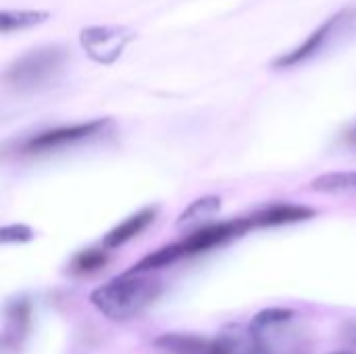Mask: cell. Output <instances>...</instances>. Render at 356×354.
Masks as SVG:
<instances>
[{
  "mask_svg": "<svg viewBox=\"0 0 356 354\" xmlns=\"http://www.w3.org/2000/svg\"><path fill=\"white\" fill-rule=\"evenodd\" d=\"M161 288L156 277L142 275V271H129L96 288L90 300L106 319L129 321L159 298Z\"/></svg>",
  "mask_w": 356,
  "mask_h": 354,
  "instance_id": "obj_1",
  "label": "cell"
},
{
  "mask_svg": "<svg viewBox=\"0 0 356 354\" xmlns=\"http://www.w3.org/2000/svg\"><path fill=\"white\" fill-rule=\"evenodd\" d=\"M69 65V50L50 44L27 50L19 58H15L6 71L4 81L17 92H38L52 88L65 73Z\"/></svg>",
  "mask_w": 356,
  "mask_h": 354,
  "instance_id": "obj_2",
  "label": "cell"
},
{
  "mask_svg": "<svg viewBox=\"0 0 356 354\" xmlns=\"http://www.w3.org/2000/svg\"><path fill=\"white\" fill-rule=\"evenodd\" d=\"M134 38L136 31L123 25H92L79 33L83 52L98 65H113Z\"/></svg>",
  "mask_w": 356,
  "mask_h": 354,
  "instance_id": "obj_3",
  "label": "cell"
},
{
  "mask_svg": "<svg viewBox=\"0 0 356 354\" xmlns=\"http://www.w3.org/2000/svg\"><path fill=\"white\" fill-rule=\"evenodd\" d=\"M353 21H356L355 8H344V10H340L338 15L330 17L319 29H315L300 46H296L294 50H290V52L282 54L280 58H275V61H273V67H277V69H290V67H296V65H300V63H307L309 58L317 56V54L325 48V44H327V42H330L346 23H353Z\"/></svg>",
  "mask_w": 356,
  "mask_h": 354,
  "instance_id": "obj_4",
  "label": "cell"
},
{
  "mask_svg": "<svg viewBox=\"0 0 356 354\" xmlns=\"http://www.w3.org/2000/svg\"><path fill=\"white\" fill-rule=\"evenodd\" d=\"M108 121L106 119H96V121H88V123H75V125H67V127H56L44 134H38L33 138H29L23 144V152L27 154H40V152H50V150H58L83 140L94 138Z\"/></svg>",
  "mask_w": 356,
  "mask_h": 354,
  "instance_id": "obj_5",
  "label": "cell"
},
{
  "mask_svg": "<svg viewBox=\"0 0 356 354\" xmlns=\"http://www.w3.org/2000/svg\"><path fill=\"white\" fill-rule=\"evenodd\" d=\"M246 230H252L250 219H236V221H225V223H217V225H204L200 230H196L192 236H188L181 246L188 255H196V252H204L211 250L240 234H244Z\"/></svg>",
  "mask_w": 356,
  "mask_h": 354,
  "instance_id": "obj_6",
  "label": "cell"
},
{
  "mask_svg": "<svg viewBox=\"0 0 356 354\" xmlns=\"http://www.w3.org/2000/svg\"><path fill=\"white\" fill-rule=\"evenodd\" d=\"M209 354H271L252 328L232 325L211 340Z\"/></svg>",
  "mask_w": 356,
  "mask_h": 354,
  "instance_id": "obj_7",
  "label": "cell"
},
{
  "mask_svg": "<svg viewBox=\"0 0 356 354\" xmlns=\"http://www.w3.org/2000/svg\"><path fill=\"white\" fill-rule=\"evenodd\" d=\"M315 215L313 209L309 207H298V204H271L259 213H254L250 219L252 227H273V225H286V223H296V221H307Z\"/></svg>",
  "mask_w": 356,
  "mask_h": 354,
  "instance_id": "obj_8",
  "label": "cell"
},
{
  "mask_svg": "<svg viewBox=\"0 0 356 354\" xmlns=\"http://www.w3.org/2000/svg\"><path fill=\"white\" fill-rule=\"evenodd\" d=\"M156 217V209L154 207H148V209H142L138 211L136 215L127 217L123 223H119L117 227H113L106 236H104V246L106 248H117V246H123L125 242H129L131 238H136L138 234H142Z\"/></svg>",
  "mask_w": 356,
  "mask_h": 354,
  "instance_id": "obj_9",
  "label": "cell"
},
{
  "mask_svg": "<svg viewBox=\"0 0 356 354\" xmlns=\"http://www.w3.org/2000/svg\"><path fill=\"white\" fill-rule=\"evenodd\" d=\"M211 340L190 334H165L154 340V348L167 354H209Z\"/></svg>",
  "mask_w": 356,
  "mask_h": 354,
  "instance_id": "obj_10",
  "label": "cell"
},
{
  "mask_svg": "<svg viewBox=\"0 0 356 354\" xmlns=\"http://www.w3.org/2000/svg\"><path fill=\"white\" fill-rule=\"evenodd\" d=\"M221 209V198L217 196H204L194 200L179 217H177V227H194L200 225L202 221L211 219L213 215H217Z\"/></svg>",
  "mask_w": 356,
  "mask_h": 354,
  "instance_id": "obj_11",
  "label": "cell"
},
{
  "mask_svg": "<svg viewBox=\"0 0 356 354\" xmlns=\"http://www.w3.org/2000/svg\"><path fill=\"white\" fill-rule=\"evenodd\" d=\"M50 19L48 10H2L0 13V31L10 33L17 29L33 27Z\"/></svg>",
  "mask_w": 356,
  "mask_h": 354,
  "instance_id": "obj_12",
  "label": "cell"
},
{
  "mask_svg": "<svg viewBox=\"0 0 356 354\" xmlns=\"http://www.w3.org/2000/svg\"><path fill=\"white\" fill-rule=\"evenodd\" d=\"M181 257H186V250H184L181 242L169 244V246H165V248H161V250H156V252L144 257L131 271H142V273H146V271H152V269H161V267H167V265L179 261Z\"/></svg>",
  "mask_w": 356,
  "mask_h": 354,
  "instance_id": "obj_13",
  "label": "cell"
},
{
  "mask_svg": "<svg viewBox=\"0 0 356 354\" xmlns=\"http://www.w3.org/2000/svg\"><path fill=\"white\" fill-rule=\"evenodd\" d=\"M313 190L334 194V192H355L356 190V171H344V173H325L317 177L313 184Z\"/></svg>",
  "mask_w": 356,
  "mask_h": 354,
  "instance_id": "obj_14",
  "label": "cell"
},
{
  "mask_svg": "<svg viewBox=\"0 0 356 354\" xmlns=\"http://www.w3.org/2000/svg\"><path fill=\"white\" fill-rule=\"evenodd\" d=\"M292 315H294L292 309H265V311H261V313L254 315L250 328H252L257 334H261V332H265V330H271V328H275V325H282V323L290 321Z\"/></svg>",
  "mask_w": 356,
  "mask_h": 354,
  "instance_id": "obj_15",
  "label": "cell"
},
{
  "mask_svg": "<svg viewBox=\"0 0 356 354\" xmlns=\"http://www.w3.org/2000/svg\"><path fill=\"white\" fill-rule=\"evenodd\" d=\"M106 255L102 250H86L73 259V271L77 273H92L100 267H104Z\"/></svg>",
  "mask_w": 356,
  "mask_h": 354,
  "instance_id": "obj_16",
  "label": "cell"
},
{
  "mask_svg": "<svg viewBox=\"0 0 356 354\" xmlns=\"http://www.w3.org/2000/svg\"><path fill=\"white\" fill-rule=\"evenodd\" d=\"M31 238H33V232L23 223L4 225L0 230V242L2 244H23V242H29Z\"/></svg>",
  "mask_w": 356,
  "mask_h": 354,
  "instance_id": "obj_17",
  "label": "cell"
},
{
  "mask_svg": "<svg viewBox=\"0 0 356 354\" xmlns=\"http://www.w3.org/2000/svg\"><path fill=\"white\" fill-rule=\"evenodd\" d=\"M334 354H344V353H334Z\"/></svg>",
  "mask_w": 356,
  "mask_h": 354,
  "instance_id": "obj_18",
  "label": "cell"
}]
</instances>
